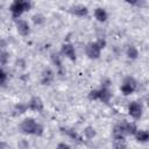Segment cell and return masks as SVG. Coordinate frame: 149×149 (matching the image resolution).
I'll return each instance as SVG.
<instances>
[{"instance_id": "cell-10", "label": "cell", "mask_w": 149, "mask_h": 149, "mask_svg": "<svg viewBox=\"0 0 149 149\" xmlns=\"http://www.w3.org/2000/svg\"><path fill=\"white\" fill-rule=\"evenodd\" d=\"M15 24H16L17 33H19L21 36H27V35L30 33V27H29V24H28V22H27L26 20L16 19Z\"/></svg>"}, {"instance_id": "cell-9", "label": "cell", "mask_w": 149, "mask_h": 149, "mask_svg": "<svg viewBox=\"0 0 149 149\" xmlns=\"http://www.w3.org/2000/svg\"><path fill=\"white\" fill-rule=\"evenodd\" d=\"M112 135H113V139L114 141L116 140H121V141H125V137H126V130H125V127H123V122L121 123H118L113 127V130H112Z\"/></svg>"}, {"instance_id": "cell-2", "label": "cell", "mask_w": 149, "mask_h": 149, "mask_svg": "<svg viewBox=\"0 0 149 149\" xmlns=\"http://www.w3.org/2000/svg\"><path fill=\"white\" fill-rule=\"evenodd\" d=\"M105 45H106V41L102 38H99L94 42L88 43L85 48V52L90 59H98L100 57L101 50L105 48Z\"/></svg>"}, {"instance_id": "cell-23", "label": "cell", "mask_w": 149, "mask_h": 149, "mask_svg": "<svg viewBox=\"0 0 149 149\" xmlns=\"http://www.w3.org/2000/svg\"><path fill=\"white\" fill-rule=\"evenodd\" d=\"M40 19H42L41 15H35V16L33 17V20H34L35 23H41V22H43V20H40Z\"/></svg>"}, {"instance_id": "cell-17", "label": "cell", "mask_w": 149, "mask_h": 149, "mask_svg": "<svg viewBox=\"0 0 149 149\" xmlns=\"http://www.w3.org/2000/svg\"><path fill=\"white\" fill-rule=\"evenodd\" d=\"M28 109V106H27V104H21V102H19L17 105H15V107H14V114L15 115H17V114H23Z\"/></svg>"}, {"instance_id": "cell-8", "label": "cell", "mask_w": 149, "mask_h": 149, "mask_svg": "<svg viewBox=\"0 0 149 149\" xmlns=\"http://www.w3.org/2000/svg\"><path fill=\"white\" fill-rule=\"evenodd\" d=\"M61 52L63 56H65L66 58H69L70 61L74 62L76 61V51H74V48L71 43H64L62 45V49H61Z\"/></svg>"}, {"instance_id": "cell-6", "label": "cell", "mask_w": 149, "mask_h": 149, "mask_svg": "<svg viewBox=\"0 0 149 149\" xmlns=\"http://www.w3.org/2000/svg\"><path fill=\"white\" fill-rule=\"evenodd\" d=\"M128 114L133 119H135V120L141 119V116L143 114V105L140 101H133V102H130L129 106H128Z\"/></svg>"}, {"instance_id": "cell-19", "label": "cell", "mask_w": 149, "mask_h": 149, "mask_svg": "<svg viewBox=\"0 0 149 149\" xmlns=\"http://www.w3.org/2000/svg\"><path fill=\"white\" fill-rule=\"evenodd\" d=\"M51 59H52L54 64H56L57 68L61 70V69H62V63H61V57H59V55H58L57 52H52V54H51Z\"/></svg>"}, {"instance_id": "cell-18", "label": "cell", "mask_w": 149, "mask_h": 149, "mask_svg": "<svg viewBox=\"0 0 149 149\" xmlns=\"http://www.w3.org/2000/svg\"><path fill=\"white\" fill-rule=\"evenodd\" d=\"M8 61H9V55H8V52L5 51V50H0V64L5 65V64L8 63Z\"/></svg>"}, {"instance_id": "cell-13", "label": "cell", "mask_w": 149, "mask_h": 149, "mask_svg": "<svg viewBox=\"0 0 149 149\" xmlns=\"http://www.w3.org/2000/svg\"><path fill=\"white\" fill-rule=\"evenodd\" d=\"M94 17H95L99 22H105V21L107 20V17H108V14H107V12H106L104 8L98 7V8H95V10H94Z\"/></svg>"}, {"instance_id": "cell-11", "label": "cell", "mask_w": 149, "mask_h": 149, "mask_svg": "<svg viewBox=\"0 0 149 149\" xmlns=\"http://www.w3.org/2000/svg\"><path fill=\"white\" fill-rule=\"evenodd\" d=\"M55 79V73L50 68H47L41 73V83L43 85H50Z\"/></svg>"}, {"instance_id": "cell-12", "label": "cell", "mask_w": 149, "mask_h": 149, "mask_svg": "<svg viewBox=\"0 0 149 149\" xmlns=\"http://www.w3.org/2000/svg\"><path fill=\"white\" fill-rule=\"evenodd\" d=\"M70 12L76 15V16H79V17H84L88 14V9L86 6H83V5H76L73 7L70 8Z\"/></svg>"}, {"instance_id": "cell-22", "label": "cell", "mask_w": 149, "mask_h": 149, "mask_svg": "<svg viewBox=\"0 0 149 149\" xmlns=\"http://www.w3.org/2000/svg\"><path fill=\"white\" fill-rule=\"evenodd\" d=\"M6 79H7V74H6V72H5L3 70L0 69V85H2V84L6 81Z\"/></svg>"}, {"instance_id": "cell-7", "label": "cell", "mask_w": 149, "mask_h": 149, "mask_svg": "<svg viewBox=\"0 0 149 149\" xmlns=\"http://www.w3.org/2000/svg\"><path fill=\"white\" fill-rule=\"evenodd\" d=\"M27 106H28V109L34 111V112H38V113H41L43 111V107H44L43 101L40 97H31L30 100L28 101Z\"/></svg>"}, {"instance_id": "cell-24", "label": "cell", "mask_w": 149, "mask_h": 149, "mask_svg": "<svg viewBox=\"0 0 149 149\" xmlns=\"http://www.w3.org/2000/svg\"><path fill=\"white\" fill-rule=\"evenodd\" d=\"M57 148H70V146L68 143H59L57 144Z\"/></svg>"}, {"instance_id": "cell-3", "label": "cell", "mask_w": 149, "mask_h": 149, "mask_svg": "<svg viewBox=\"0 0 149 149\" xmlns=\"http://www.w3.org/2000/svg\"><path fill=\"white\" fill-rule=\"evenodd\" d=\"M31 8L30 0H13L9 10L14 19H19L24 12H28Z\"/></svg>"}, {"instance_id": "cell-21", "label": "cell", "mask_w": 149, "mask_h": 149, "mask_svg": "<svg viewBox=\"0 0 149 149\" xmlns=\"http://www.w3.org/2000/svg\"><path fill=\"white\" fill-rule=\"evenodd\" d=\"M126 2L136 7H143L146 5V0H126Z\"/></svg>"}, {"instance_id": "cell-20", "label": "cell", "mask_w": 149, "mask_h": 149, "mask_svg": "<svg viewBox=\"0 0 149 149\" xmlns=\"http://www.w3.org/2000/svg\"><path fill=\"white\" fill-rule=\"evenodd\" d=\"M84 135H85L87 139H93V137L95 136L94 128H92V127H86L85 130H84Z\"/></svg>"}, {"instance_id": "cell-15", "label": "cell", "mask_w": 149, "mask_h": 149, "mask_svg": "<svg viewBox=\"0 0 149 149\" xmlns=\"http://www.w3.org/2000/svg\"><path fill=\"white\" fill-rule=\"evenodd\" d=\"M126 54H127V57L130 59H136L139 57V50L135 45H129L126 50Z\"/></svg>"}, {"instance_id": "cell-1", "label": "cell", "mask_w": 149, "mask_h": 149, "mask_svg": "<svg viewBox=\"0 0 149 149\" xmlns=\"http://www.w3.org/2000/svg\"><path fill=\"white\" fill-rule=\"evenodd\" d=\"M20 129L23 134L27 135H37L41 136L43 134V126L41 123H38L35 119L33 118H26L21 125H20Z\"/></svg>"}, {"instance_id": "cell-16", "label": "cell", "mask_w": 149, "mask_h": 149, "mask_svg": "<svg viewBox=\"0 0 149 149\" xmlns=\"http://www.w3.org/2000/svg\"><path fill=\"white\" fill-rule=\"evenodd\" d=\"M123 127H125V130H126L127 135H134L137 130L136 125L133 123V122H123Z\"/></svg>"}, {"instance_id": "cell-4", "label": "cell", "mask_w": 149, "mask_h": 149, "mask_svg": "<svg viewBox=\"0 0 149 149\" xmlns=\"http://www.w3.org/2000/svg\"><path fill=\"white\" fill-rule=\"evenodd\" d=\"M111 98H112V92H111L109 87H105V86H101L98 90H92L88 93L90 100H99L104 104H108Z\"/></svg>"}, {"instance_id": "cell-5", "label": "cell", "mask_w": 149, "mask_h": 149, "mask_svg": "<svg viewBox=\"0 0 149 149\" xmlns=\"http://www.w3.org/2000/svg\"><path fill=\"white\" fill-rule=\"evenodd\" d=\"M121 92L123 95H129L132 93H134L137 88V83L136 80L133 78V77H126L122 81V85H121Z\"/></svg>"}, {"instance_id": "cell-14", "label": "cell", "mask_w": 149, "mask_h": 149, "mask_svg": "<svg viewBox=\"0 0 149 149\" xmlns=\"http://www.w3.org/2000/svg\"><path fill=\"white\" fill-rule=\"evenodd\" d=\"M134 136H135V139H136V141H139V142H148V140H149V133L147 132V130H136V133L134 134Z\"/></svg>"}]
</instances>
